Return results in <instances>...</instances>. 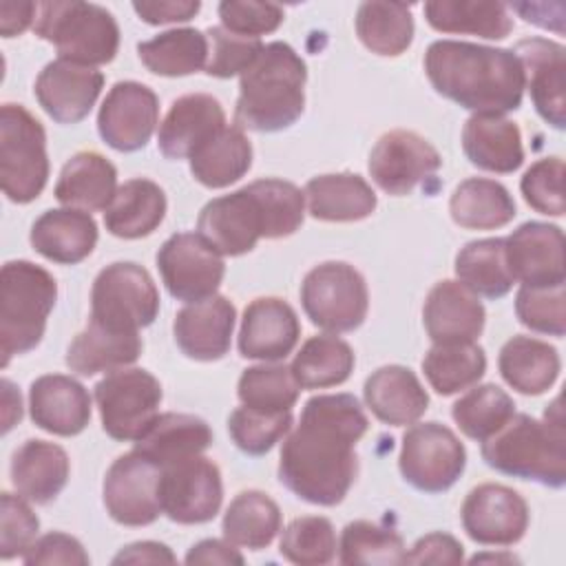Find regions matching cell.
I'll use <instances>...</instances> for the list:
<instances>
[{"label": "cell", "mask_w": 566, "mask_h": 566, "mask_svg": "<svg viewBox=\"0 0 566 566\" xmlns=\"http://www.w3.org/2000/svg\"><path fill=\"white\" fill-rule=\"evenodd\" d=\"M424 18L440 33H469L484 40H504L513 29L509 7L486 0H431Z\"/></svg>", "instance_id": "obj_37"}, {"label": "cell", "mask_w": 566, "mask_h": 566, "mask_svg": "<svg viewBox=\"0 0 566 566\" xmlns=\"http://www.w3.org/2000/svg\"><path fill=\"white\" fill-rule=\"evenodd\" d=\"M69 471L66 451L46 440H27L11 458V482L15 491L35 504L55 500L69 482Z\"/></svg>", "instance_id": "obj_31"}, {"label": "cell", "mask_w": 566, "mask_h": 566, "mask_svg": "<svg viewBox=\"0 0 566 566\" xmlns=\"http://www.w3.org/2000/svg\"><path fill=\"white\" fill-rule=\"evenodd\" d=\"M307 199V210L318 221L347 223L367 219L376 206V192L371 186L352 172L318 175L305 184L303 190Z\"/></svg>", "instance_id": "obj_34"}, {"label": "cell", "mask_w": 566, "mask_h": 566, "mask_svg": "<svg viewBox=\"0 0 566 566\" xmlns=\"http://www.w3.org/2000/svg\"><path fill=\"white\" fill-rule=\"evenodd\" d=\"M506 263L515 281L528 287L566 283L564 232L559 226L526 221L504 239Z\"/></svg>", "instance_id": "obj_19"}, {"label": "cell", "mask_w": 566, "mask_h": 566, "mask_svg": "<svg viewBox=\"0 0 566 566\" xmlns=\"http://www.w3.org/2000/svg\"><path fill=\"white\" fill-rule=\"evenodd\" d=\"M161 469L137 451L119 455L106 471L102 497L106 513L124 526H148L161 515Z\"/></svg>", "instance_id": "obj_15"}, {"label": "cell", "mask_w": 566, "mask_h": 566, "mask_svg": "<svg viewBox=\"0 0 566 566\" xmlns=\"http://www.w3.org/2000/svg\"><path fill=\"white\" fill-rule=\"evenodd\" d=\"M442 166L440 153L418 133L396 128L376 142L369 153V175L387 195H409L418 184L427 181Z\"/></svg>", "instance_id": "obj_16"}, {"label": "cell", "mask_w": 566, "mask_h": 566, "mask_svg": "<svg viewBox=\"0 0 566 566\" xmlns=\"http://www.w3.org/2000/svg\"><path fill=\"white\" fill-rule=\"evenodd\" d=\"M166 217L164 190L144 177L124 181L108 208L104 210V226L113 237L142 239L153 234Z\"/></svg>", "instance_id": "obj_35"}, {"label": "cell", "mask_w": 566, "mask_h": 566, "mask_svg": "<svg viewBox=\"0 0 566 566\" xmlns=\"http://www.w3.org/2000/svg\"><path fill=\"white\" fill-rule=\"evenodd\" d=\"M186 564H243V555L228 539H201L197 542L186 559Z\"/></svg>", "instance_id": "obj_59"}, {"label": "cell", "mask_w": 566, "mask_h": 566, "mask_svg": "<svg viewBox=\"0 0 566 566\" xmlns=\"http://www.w3.org/2000/svg\"><path fill=\"white\" fill-rule=\"evenodd\" d=\"M33 31L55 46L60 60L84 66L108 64L119 49V27L113 13L93 2H38Z\"/></svg>", "instance_id": "obj_6"}, {"label": "cell", "mask_w": 566, "mask_h": 566, "mask_svg": "<svg viewBox=\"0 0 566 566\" xmlns=\"http://www.w3.org/2000/svg\"><path fill=\"white\" fill-rule=\"evenodd\" d=\"M281 531L279 504L261 491H241L223 513V537L250 551L272 544Z\"/></svg>", "instance_id": "obj_41"}, {"label": "cell", "mask_w": 566, "mask_h": 566, "mask_svg": "<svg viewBox=\"0 0 566 566\" xmlns=\"http://www.w3.org/2000/svg\"><path fill=\"white\" fill-rule=\"evenodd\" d=\"M159 122L157 95L139 82H117L97 113L99 137L119 153H135L148 144Z\"/></svg>", "instance_id": "obj_18"}, {"label": "cell", "mask_w": 566, "mask_h": 566, "mask_svg": "<svg viewBox=\"0 0 566 566\" xmlns=\"http://www.w3.org/2000/svg\"><path fill=\"white\" fill-rule=\"evenodd\" d=\"M190 172L206 188H226L252 166V146L239 126H223L190 155Z\"/></svg>", "instance_id": "obj_38"}, {"label": "cell", "mask_w": 566, "mask_h": 566, "mask_svg": "<svg viewBox=\"0 0 566 566\" xmlns=\"http://www.w3.org/2000/svg\"><path fill=\"white\" fill-rule=\"evenodd\" d=\"M484 307L480 298L460 281L436 283L422 307V323L436 345L475 343L484 329Z\"/></svg>", "instance_id": "obj_25"}, {"label": "cell", "mask_w": 566, "mask_h": 566, "mask_svg": "<svg viewBox=\"0 0 566 566\" xmlns=\"http://www.w3.org/2000/svg\"><path fill=\"white\" fill-rule=\"evenodd\" d=\"M29 413L42 431L64 438L77 436L91 420V396L71 376L46 374L31 382Z\"/></svg>", "instance_id": "obj_24"}, {"label": "cell", "mask_w": 566, "mask_h": 566, "mask_svg": "<svg viewBox=\"0 0 566 566\" xmlns=\"http://www.w3.org/2000/svg\"><path fill=\"white\" fill-rule=\"evenodd\" d=\"M422 371L436 394L451 396L473 387L484 376L486 356L478 343H433L422 358Z\"/></svg>", "instance_id": "obj_45"}, {"label": "cell", "mask_w": 566, "mask_h": 566, "mask_svg": "<svg viewBox=\"0 0 566 566\" xmlns=\"http://www.w3.org/2000/svg\"><path fill=\"white\" fill-rule=\"evenodd\" d=\"M478 562H517V557H513V555H475L471 559V564H478Z\"/></svg>", "instance_id": "obj_63"}, {"label": "cell", "mask_w": 566, "mask_h": 566, "mask_svg": "<svg viewBox=\"0 0 566 566\" xmlns=\"http://www.w3.org/2000/svg\"><path fill=\"white\" fill-rule=\"evenodd\" d=\"M449 212L460 228L495 230L513 221L515 201L500 181L471 177L453 190Z\"/></svg>", "instance_id": "obj_39"}, {"label": "cell", "mask_w": 566, "mask_h": 566, "mask_svg": "<svg viewBox=\"0 0 566 566\" xmlns=\"http://www.w3.org/2000/svg\"><path fill=\"white\" fill-rule=\"evenodd\" d=\"M340 564H371L389 566L405 564V542L402 537L376 522L356 520L349 522L340 533Z\"/></svg>", "instance_id": "obj_48"}, {"label": "cell", "mask_w": 566, "mask_h": 566, "mask_svg": "<svg viewBox=\"0 0 566 566\" xmlns=\"http://www.w3.org/2000/svg\"><path fill=\"white\" fill-rule=\"evenodd\" d=\"M95 402L102 429L117 442H135L159 416L161 385L139 367H124L106 374L95 385Z\"/></svg>", "instance_id": "obj_11"}, {"label": "cell", "mask_w": 566, "mask_h": 566, "mask_svg": "<svg viewBox=\"0 0 566 566\" xmlns=\"http://www.w3.org/2000/svg\"><path fill=\"white\" fill-rule=\"evenodd\" d=\"M520 190L524 201L548 217H562L564 201V161L562 157H544L535 161L522 177Z\"/></svg>", "instance_id": "obj_53"}, {"label": "cell", "mask_w": 566, "mask_h": 566, "mask_svg": "<svg viewBox=\"0 0 566 566\" xmlns=\"http://www.w3.org/2000/svg\"><path fill=\"white\" fill-rule=\"evenodd\" d=\"M212 444V429L208 422L192 413H159L153 424L135 440L139 455L166 469L181 460L201 455Z\"/></svg>", "instance_id": "obj_30"}, {"label": "cell", "mask_w": 566, "mask_h": 566, "mask_svg": "<svg viewBox=\"0 0 566 566\" xmlns=\"http://www.w3.org/2000/svg\"><path fill=\"white\" fill-rule=\"evenodd\" d=\"M206 38H208V62L203 71L221 80L241 75L263 49V42L259 38L237 35L223 27H210L206 31Z\"/></svg>", "instance_id": "obj_52"}, {"label": "cell", "mask_w": 566, "mask_h": 566, "mask_svg": "<svg viewBox=\"0 0 566 566\" xmlns=\"http://www.w3.org/2000/svg\"><path fill=\"white\" fill-rule=\"evenodd\" d=\"M272 217L259 181L208 201L197 219V234L221 256H241L259 239H272Z\"/></svg>", "instance_id": "obj_10"}, {"label": "cell", "mask_w": 566, "mask_h": 566, "mask_svg": "<svg viewBox=\"0 0 566 566\" xmlns=\"http://www.w3.org/2000/svg\"><path fill=\"white\" fill-rule=\"evenodd\" d=\"M159 312V292L146 268L133 261L106 265L91 287V321L122 332L148 327Z\"/></svg>", "instance_id": "obj_9"}, {"label": "cell", "mask_w": 566, "mask_h": 566, "mask_svg": "<svg viewBox=\"0 0 566 566\" xmlns=\"http://www.w3.org/2000/svg\"><path fill=\"white\" fill-rule=\"evenodd\" d=\"M356 33L371 53L396 57L413 40L411 7L400 2H363L356 11Z\"/></svg>", "instance_id": "obj_44"}, {"label": "cell", "mask_w": 566, "mask_h": 566, "mask_svg": "<svg viewBox=\"0 0 566 566\" xmlns=\"http://www.w3.org/2000/svg\"><path fill=\"white\" fill-rule=\"evenodd\" d=\"M157 268L168 294L184 303L214 296L226 263L221 254L197 232H177L157 252Z\"/></svg>", "instance_id": "obj_13"}, {"label": "cell", "mask_w": 566, "mask_h": 566, "mask_svg": "<svg viewBox=\"0 0 566 566\" xmlns=\"http://www.w3.org/2000/svg\"><path fill=\"white\" fill-rule=\"evenodd\" d=\"M497 367L509 387L524 396H539L555 385L562 360L553 345L533 336H513L502 345Z\"/></svg>", "instance_id": "obj_36"}, {"label": "cell", "mask_w": 566, "mask_h": 566, "mask_svg": "<svg viewBox=\"0 0 566 566\" xmlns=\"http://www.w3.org/2000/svg\"><path fill=\"white\" fill-rule=\"evenodd\" d=\"M424 73L436 93L473 113L504 115L522 104L524 71L513 49L436 40L424 53Z\"/></svg>", "instance_id": "obj_2"}, {"label": "cell", "mask_w": 566, "mask_h": 566, "mask_svg": "<svg viewBox=\"0 0 566 566\" xmlns=\"http://www.w3.org/2000/svg\"><path fill=\"white\" fill-rule=\"evenodd\" d=\"M117 192L115 166L95 150L75 153L60 170L55 199L84 212L106 210Z\"/></svg>", "instance_id": "obj_33"}, {"label": "cell", "mask_w": 566, "mask_h": 566, "mask_svg": "<svg viewBox=\"0 0 566 566\" xmlns=\"http://www.w3.org/2000/svg\"><path fill=\"white\" fill-rule=\"evenodd\" d=\"M281 555L298 566L329 564L336 555V533L327 517L305 515L292 520L279 544Z\"/></svg>", "instance_id": "obj_49"}, {"label": "cell", "mask_w": 566, "mask_h": 566, "mask_svg": "<svg viewBox=\"0 0 566 566\" xmlns=\"http://www.w3.org/2000/svg\"><path fill=\"white\" fill-rule=\"evenodd\" d=\"M226 126V113L217 97L190 93L172 102L159 124L157 146L168 159H190V155Z\"/></svg>", "instance_id": "obj_26"}, {"label": "cell", "mask_w": 566, "mask_h": 566, "mask_svg": "<svg viewBox=\"0 0 566 566\" xmlns=\"http://www.w3.org/2000/svg\"><path fill=\"white\" fill-rule=\"evenodd\" d=\"M292 427V411L270 413L252 407H237L228 418L232 442L248 455L268 453Z\"/></svg>", "instance_id": "obj_50"}, {"label": "cell", "mask_w": 566, "mask_h": 566, "mask_svg": "<svg viewBox=\"0 0 566 566\" xmlns=\"http://www.w3.org/2000/svg\"><path fill=\"white\" fill-rule=\"evenodd\" d=\"M566 294L564 285L528 287L522 285L515 296V314L520 323L537 334L562 338L566 332Z\"/></svg>", "instance_id": "obj_51"}, {"label": "cell", "mask_w": 566, "mask_h": 566, "mask_svg": "<svg viewBox=\"0 0 566 566\" xmlns=\"http://www.w3.org/2000/svg\"><path fill=\"white\" fill-rule=\"evenodd\" d=\"M142 64L164 77H184L206 69L208 38L197 29H170L137 44Z\"/></svg>", "instance_id": "obj_40"}, {"label": "cell", "mask_w": 566, "mask_h": 566, "mask_svg": "<svg viewBox=\"0 0 566 566\" xmlns=\"http://www.w3.org/2000/svg\"><path fill=\"white\" fill-rule=\"evenodd\" d=\"M363 398L369 411L391 427L418 422L429 407V394L418 376L402 365H385L376 369L365 380Z\"/></svg>", "instance_id": "obj_28"}, {"label": "cell", "mask_w": 566, "mask_h": 566, "mask_svg": "<svg viewBox=\"0 0 566 566\" xmlns=\"http://www.w3.org/2000/svg\"><path fill=\"white\" fill-rule=\"evenodd\" d=\"M57 298L53 274L31 261H7L0 274V365L35 349Z\"/></svg>", "instance_id": "obj_5"}, {"label": "cell", "mask_w": 566, "mask_h": 566, "mask_svg": "<svg viewBox=\"0 0 566 566\" xmlns=\"http://www.w3.org/2000/svg\"><path fill=\"white\" fill-rule=\"evenodd\" d=\"M177 557L166 544L159 542H135L124 546L115 557L113 564H175Z\"/></svg>", "instance_id": "obj_60"}, {"label": "cell", "mask_w": 566, "mask_h": 566, "mask_svg": "<svg viewBox=\"0 0 566 566\" xmlns=\"http://www.w3.org/2000/svg\"><path fill=\"white\" fill-rule=\"evenodd\" d=\"M135 13L139 20L148 24H172V22H188L192 20L201 2L197 0H155V2H133Z\"/></svg>", "instance_id": "obj_58"}, {"label": "cell", "mask_w": 566, "mask_h": 566, "mask_svg": "<svg viewBox=\"0 0 566 566\" xmlns=\"http://www.w3.org/2000/svg\"><path fill=\"white\" fill-rule=\"evenodd\" d=\"M369 420L352 394H321L305 402L296 429L279 455V480L296 497L336 506L349 493L356 473V442Z\"/></svg>", "instance_id": "obj_1"}, {"label": "cell", "mask_w": 566, "mask_h": 566, "mask_svg": "<svg viewBox=\"0 0 566 566\" xmlns=\"http://www.w3.org/2000/svg\"><path fill=\"white\" fill-rule=\"evenodd\" d=\"M482 460L497 473L562 489L566 484V424L559 398L544 411V420L513 413L482 442Z\"/></svg>", "instance_id": "obj_4"}, {"label": "cell", "mask_w": 566, "mask_h": 566, "mask_svg": "<svg viewBox=\"0 0 566 566\" xmlns=\"http://www.w3.org/2000/svg\"><path fill=\"white\" fill-rule=\"evenodd\" d=\"M49 179L44 126L22 106L0 108V184L13 203H29L40 197Z\"/></svg>", "instance_id": "obj_7"}, {"label": "cell", "mask_w": 566, "mask_h": 566, "mask_svg": "<svg viewBox=\"0 0 566 566\" xmlns=\"http://www.w3.org/2000/svg\"><path fill=\"white\" fill-rule=\"evenodd\" d=\"M515 413L513 398L497 385H478L451 407V418L460 431L478 442L491 438Z\"/></svg>", "instance_id": "obj_46"}, {"label": "cell", "mask_w": 566, "mask_h": 566, "mask_svg": "<svg viewBox=\"0 0 566 566\" xmlns=\"http://www.w3.org/2000/svg\"><path fill=\"white\" fill-rule=\"evenodd\" d=\"M298 391L301 387L292 376V369L285 365L248 367L237 382L241 405L270 413L292 411L298 400Z\"/></svg>", "instance_id": "obj_47"}, {"label": "cell", "mask_w": 566, "mask_h": 566, "mask_svg": "<svg viewBox=\"0 0 566 566\" xmlns=\"http://www.w3.org/2000/svg\"><path fill=\"white\" fill-rule=\"evenodd\" d=\"M29 241L44 259L75 265L93 252L97 243V223L91 212L77 208L46 210L33 221Z\"/></svg>", "instance_id": "obj_27"}, {"label": "cell", "mask_w": 566, "mask_h": 566, "mask_svg": "<svg viewBox=\"0 0 566 566\" xmlns=\"http://www.w3.org/2000/svg\"><path fill=\"white\" fill-rule=\"evenodd\" d=\"M38 15V2H13L2 0L0 2V33L2 38H13L24 33L31 22H35Z\"/></svg>", "instance_id": "obj_61"}, {"label": "cell", "mask_w": 566, "mask_h": 566, "mask_svg": "<svg viewBox=\"0 0 566 566\" xmlns=\"http://www.w3.org/2000/svg\"><path fill=\"white\" fill-rule=\"evenodd\" d=\"M144 349L137 332H122L88 321L66 349V367L77 376H95L133 365Z\"/></svg>", "instance_id": "obj_32"}, {"label": "cell", "mask_w": 566, "mask_h": 566, "mask_svg": "<svg viewBox=\"0 0 566 566\" xmlns=\"http://www.w3.org/2000/svg\"><path fill=\"white\" fill-rule=\"evenodd\" d=\"M462 544L449 533H429L420 537L409 553H405V564H462Z\"/></svg>", "instance_id": "obj_57"}, {"label": "cell", "mask_w": 566, "mask_h": 566, "mask_svg": "<svg viewBox=\"0 0 566 566\" xmlns=\"http://www.w3.org/2000/svg\"><path fill=\"white\" fill-rule=\"evenodd\" d=\"M305 62L290 44H263L256 60L239 75L234 124L256 133L290 128L305 108Z\"/></svg>", "instance_id": "obj_3"}, {"label": "cell", "mask_w": 566, "mask_h": 566, "mask_svg": "<svg viewBox=\"0 0 566 566\" xmlns=\"http://www.w3.org/2000/svg\"><path fill=\"white\" fill-rule=\"evenodd\" d=\"M460 520L473 542L484 546H513L528 528V506L517 491L486 482L467 493Z\"/></svg>", "instance_id": "obj_17"}, {"label": "cell", "mask_w": 566, "mask_h": 566, "mask_svg": "<svg viewBox=\"0 0 566 566\" xmlns=\"http://www.w3.org/2000/svg\"><path fill=\"white\" fill-rule=\"evenodd\" d=\"M298 336L301 323L292 305L276 296H261L243 310L239 352L252 360H283L296 347Z\"/></svg>", "instance_id": "obj_22"}, {"label": "cell", "mask_w": 566, "mask_h": 566, "mask_svg": "<svg viewBox=\"0 0 566 566\" xmlns=\"http://www.w3.org/2000/svg\"><path fill=\"white\" fill-rule=\"evenodd\" d=\"M234 305L226 296H210L181 307L172 323L175 343L184 356L201 363L228 354L234 329Z\"/></svg>", "instance_id": "obj_23"}, {"label": "cell", "mask_w": 566, "mask_h": 566, "mask_svg": "<svg viewBox=\"0 0 566 566\" xmlns=\"http://www.w3.org/2000/svg\"><path fill=\"white\" fill-rule=\"evenodd\" d=\"M2 387V431L7 433L22 418V400L15 385L7 378L0 380Z\"/></svg>", "instance_id": "obj_62"}, {"label": "cell", "mask_w": 566, "mask_h": 566, "mask_svg": "<svg viewBox=\"0 0 566 566\" xmlns=\"http://www.w3.org/2000/svg\"><path fill=\"white\" fill-rule=\"evenodd\" d=\"M301 303L316 327L343 334L363 325L369 310V292L354 265L325 261L305 274Z\"/></svg>", "instance_id": "obj_8"}, {"label": "cell", "mask_w": 566, "mask_h": 566, "mask_svg": "<svg viewBox=\"0 0 566 566\" xmlns=\"http://www.w3.org/2000/svg\"><path fill=\"white\" fill-rule=\"evenodd\" d=\"M22 562L27 566H51V564H64V566H86L91 562L84 546L60 531L46 533L38 537L22 555Z\"/></svg>", "instance_id": "obj_56"}, {"label": "cell", "mask_w": 566, "mask_h": 566, "mask_svg": "<svg viewBox=\"0 0 566 566\" xmlns=\"http://www.w3.org/2000/svg\"><path fill=\"white\" fill-rule=\"evenodd\" d=\"M524 71V88L539 117L553 128L566 126V49L546 38L520 40L513 51Z\"/></svg>", "instance_id": "obj_20"}, {"label": "cell", "mask_w": 566, "mask_h": 566, "mask_svg": "<svg viewBox=\"0 0 566 566\" xmlns=\"http://www.w3.org/2000/svg\"><path fill=\"white\" fill-rule=\"evenodd\" d=\"M221 27L245 38L272 33L283 22V9L274 2L256 0H223L219 2Z\"/></svg>", "instance_id": "obj_55"}, {"label": "cell", "mask_w": 566, "mask_h": 566, "mask_svg": "<svg viewBox=\"0 0 566 566\" xmlns=\"http://www.w3.org/2000/svg\"><path fill=\"white\" fill-rule=\"evenodd\" d=\"M159 502L161 513L177 524L210 522L223 502L219 467L203 455H195L161 469Z\"/></svg>", "instance_id": "obj_14"}, {"label": "cell", "mask_w": 566, "mask_h": 566, "mask_svg": "<svg viewBox=\"0 0 566 566\" xmlns=\"http://www.w3.org/2000/svg\"><path fill=\"white\" fill-rule=\"evenodd\" d=\"M40 522L27 504V497L9 491L0 497V557L13 559L35 542Z\"/></svg>", "instance_id": "obj_54"}, {"label": "cell", "mask_w": 566, "mask_h": 566, "mask_svg": "<svg viewBox=\"0 0 566 566\" xmlns=\"http://www.w3.org/2000/svg\"><path fill=\"white\" fill-rule=\"evenodd\" d=\"M455 276L475 296H506L515 279L506 263L504 239H480L467 243L455 254Z\"/></svg>", "instance_id": "obj_42"}, {"label": "cell", "mask_w": 566, "mask_h": 566, "mask_svg": "<svg viewBox=\"0 0 566 566\" xmlns=\"http://www.w3.org/2000/svg\"><path fill=\"white\" fill-rule=\"evenodd\" d=\"M356 356L338 336L307 338L292 360V376L301 389H325L343 385L354 371Z\"/></svg>", "instance_id": "obj_43"}, {"label": "cell", "mask_w": 566, "mask_h": 566, "mask_svg": "<svg viewBox=\"0 0 566 566\" xmlns=\"http://www.w3.org/2000/svg\"><path fill=\"white\" fill-rule=\"evenodd\" d=\"M102 86L104 75L95 66L57 57L40 71L33 93L51 119L57 124H77L95 106Z\"/></svg>", "instance_id": "obj_21"}, {"label": "cell", "mask_w": 566, "mask_h": 566, "mask_svg": "<svg viewBox=\"0 0 566 566\" xmlns=\"http://www.w3.org/2000/svg\"><path fill=\"white\" fill-rule=\"evenodd\" d=\"M398 467L405 482L413 489L442 493L460 480L467 467V451L449 427L420 422L405 431Z\"/></svg>", "instance_id": "obj_12"}, {"label": "cell", "mask_w": 566, "mask_h": 566, "mask_svg": "<svg viewBox=\"0 0 566 566\" xmlns=\"http://www.w3.org/2000/svg\"><path fill=\"white\" fill-rule=\"evenodd\" d=\"M462 150L480 170L506 175L522 166V133L504 115L473 113L462 128Z\"/></svg>", "instance_id": "obj_29"}]
</instances>
